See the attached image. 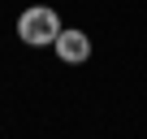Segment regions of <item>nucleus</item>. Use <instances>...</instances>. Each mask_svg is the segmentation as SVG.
I'll use <instances>...</instances> for the list:
<instances>
[{
    "label": "nucleus",
    "mask_w": 147,
    "mask_h": 139,
    "mask_svg": "<svg viewBox=\"0 0 147 139\" xmlns=\"http://www.w3.org/2000/svg\"><path fill=\"white\" fill-rule=\"evenodd\" d=\"M56 35H61V18H56V9H48V5H30V9L18 18V39L30 44V48L52 44Z\"/></svg>",
    "instance_id": "obj_1"
},
{
    "label": "nucleus",
    "mask_w": 147,
    "mask_h": 139,
    "mask_svg": "<svg viewBox=\"0 0 147 139\" xmlns=\"http://www.w3.org/2000/svg\"><path fill=\"white\" fill-rule=\"evenodd\" d=\"M52 48H56V57H61L65 65H78V61H87V57H91V39H87L82 31H74V26H69V31H61V35L52 39Z\"/></svg>",
    "instance_id": "obj_2"
}]
</instances>
